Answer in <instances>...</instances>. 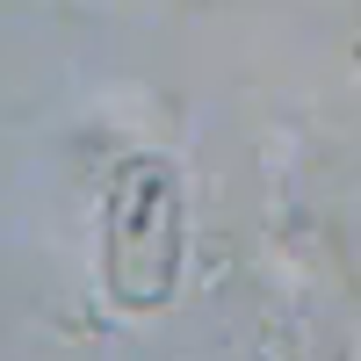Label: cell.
<instances>
[{"mask_svg": "<svg viewBox=\"0 0 361 361\" xmlns=\"http://www.w3.org/2000/svg\"><path fill=\"white\" fill-rule=\"evenodd\" d=\"M166 267H173V224L159 202H116V224H109V289L130 296V304H152L166 289Z\"/></svg>", "mask_w": 361, "mask_h": 361, "instance_id": "cell-1", "label": "cell"}]
</instances>
